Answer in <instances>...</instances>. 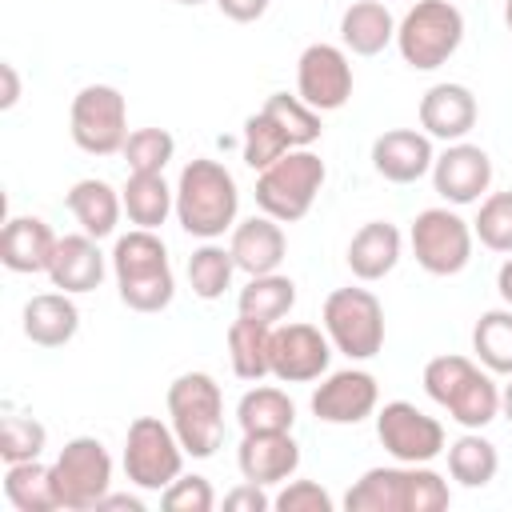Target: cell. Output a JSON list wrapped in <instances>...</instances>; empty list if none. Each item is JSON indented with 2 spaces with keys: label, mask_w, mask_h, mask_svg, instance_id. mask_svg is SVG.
<instances>
[{
  "label": "cell",
  "mask_w": 512,
  "mask_h": 512,
  "mask_svg": "<svg viewBox=\"0 0 512 512\" xmlns=\"http://www.w3.org/2000/svg\"><path fill=\"white\" fill-rule=\"evenodd\" d=\"M4 496L16 512H56L60 496H56L52 464H40V460L8 464L4 468Z\"/></svg>",
  "instance_id": "31"
},
{
  "label": "cell",
  "mask_w": 512,
  "mask_h": 512,
  "mask_svg": "<svg viewBox=\"0 0 512 512\" xmlns=\"http://www.w3.org/2000/svg\"><path fill=\"white\" fill-rule=\"evenodd\" d=\"M424 392L460 428H488L500 416V388L492 372L468 356H432L424 364Z\"/></svg>",
  "instance_id": "4"
},
{
  "label": "cell",
  "mask_w": 512,
  "mask_h": 512,
  "mask_svg": "<svg viewBox=\"0 0 512 512\" xmlns=\"http://www.w3.org/2000/svg\"><path fill=\"white\" fill-rule=\"evenodd\" d=\"M224 508H228V512H268V508H272V496L264 492V484L244 480V484H236L232 492H224Z\"/></svg>",
  "instance_id": "43"
},
{
  "label": "cell",
  "mask_w": 512,
  "mask_h": 512,
  "mask_svg": "<svg viewBox=\"0 0 512 512\" xmlns=\"http://www.w3.org/2000/svg\"><path fill=\"white\" fill-rule=\"evenodd\" d=\"M496 292H500V300L512 308V256L500 264V272H496Z\"/></svg>",
  "instance_id": "47"
},
{
  "label": "cell",
  "mask_w": 512,
  "mask_h": 512,
  "mask_svg": "<svg viewBox=\"0 0 512 512\" xmlns=\"http://www.w3.org/2000/svg\"><path fill=\"white\" fill-rule=\"evenodd\" d=\"M292 304H296V284H292V276H280V272L248 276V284L236 296V312L240 316L272 324V328L292 312Z\"/></svg>",
  "instance_id": "32"
},
{
  "label": "cell",
  "mask_w": 512,
  "mask_h": 512,
  "mask_svg": "<svg viewBox=\"0 0 512 512\" xmlns=\"http://www.w3.org/2000/svg\"><path fill=\"white\" fill-rule=\"evenodd\" d=\"M56 240L60 236L52 232V224L44 216H12L0 232V264L8 272H20V276L48 272Z\"/></svg>",
  "instance_id": "22"
},
{
  "label": "cell",
  "mask_w": 512,
  "mask_h": 512,
  "mask_svg": "<svg viewBox=\"0 0 512 512\" xmlns=\"http://www.w3.org/2000/svg\"><path fill=\"white\" fill-rule=\"evenodd\" d=\"M264 112L276 120V128L288 136V144H292V148H312V144L320 140V132H324L320 112H316V108H308L300 96L272 92V96L264 100Z\"/></svg>",
  "instance_id": "36"
},
{
  "label": "cell",
  "mask_w": 512,
  "mask_h": 512,
  "mask_svg": "<svg viewBox=\"0 0 512 512\" xmlns=\"http://www.w3.org/2000/svg\"><path fill=\"white\" fill-rule=\"evenodd\" d=\"M240 188L236 176L208 156H196L180 168L176 180V224L196 240H216L236 228Z\"/></svg>",
  "instance_id": "2"
},
{
  "label": "cell",
  "mask_w": 512,
  "mask_h": 512,
  "mask_svg": "<svg viewBox=\"0 0 512 512\" xmlns=\"http://www.w3.org/2000/svg\"><path fill=\"white\" fill-rule=\"evenodd\" d=\"M500 416H504V420L512 424V380H508V384L500 388Z\"/></svg>",
  "instance_id": "48"
},
{
  "label": "cell",
  "mask_w": 512,
  "mask_h": 512,
  "mask_svg": "<svg viewBox=\"0 0 512 512\" xmlns=\"http://www.w3.org/2000/svg\"><path fill=\"white\" fill-rule=\"evenodd\" d=\"M72 144L88 156H112L128 140V104L112 84H84L68 108Z\"/></svg>",
  "instance_id": "11"
},
{
  "label": "cell",
  "mask_w": 512,
  "mask_h": 512,
  "mask_svg": "<svg viewBox=\"0 0 512 512\" xmlns=\"http://www.w3.org/2000/svg\"><path fill=\"white\" fill-rule=\"evenodd\" d=\"M64 204H68V212L76 216L80 232H88V236H96V240L112 236L116 224H120V212H124L120 192H116L108 180H100V176L76 180V184L64 192Z\"/></svg>",
  "instance_id": "27"
},
{
  "label": "cell",
  "mask_w": 512,
  "mask_h": 512,
  "mask_svg": "<svg viewBox=\"0 0 512 512\" xmlns=\"http://www.w3.org/2000/svg\"><path fill=\"white\" fill-rule=\"evenodd\" d=\"M184 444L160 416H136L124 436V476L140 492H164L184 472Z\"/></svg>",
  "instance_id": "9"
},
{
  "label": "cell",
  "mask_w": 512,
  "mask_h": 512,
  "mask_svg": "<svg viewBox=\"0 0 512 512\" xmlns=\"http://www.w3.org/2000/svg\"><path fill=\"white\" fill-rule=\"evenodd\" d=\"M168 424L180 436L184 452L196 460L216 456L224 444V392L208 372H180L168 384Z\"/></svg>",
  "instance_id": "5"
},
{
  "label": "cell",
  "mask_w": 512,
  "mask_h": 512,
  "mask_svg": "<svg viewBox=\"0 0 512 512\" xmlns=\"http://www.w3.org/2000/svg\"><path fill=\"white\" fill-rule=\"evenodd\" d=\"M112 276L124 308L152 316L164 312L176 296V276L168 264V248L152 228H132L112 244Z\"/></svg>",
  "instance_id": "3"
},
{
  "label": "cell",
  "mask_w": 512,
  "mask_h": 512,
  "mask_svg": "<svg viewBox=\"0 0 512 512\" xmlns=\"http://www.w3.org/2000/svg\"><path fill=\"white\" fill-rule=\"evenodd\" d=\"M376 436L396 464H432L444 444V424L412 400H388L376 408Z\"/></svg>",
  "instance_id": "13"
},
{
  "label": "cell",
  "mask_w": 512,
  "mask_h": 512,
  "mask_svg": "<svg viewBox=\"0 0 512 512\" xmlns=\"http://www.w3.org/2000/svg\"><path fill=\"white\" fill-rule=\"evenodd\" d=\"M236 272L240 268L232 260V248H224L216 240H204L188 256V284H192V296H200V300H220L232 288V276Z\"/></svg>",
  "instance_id": "35"
},
{
  "label": "cell",
  "mask_w": 512,
  "mask_h": 512,
  "mask_svg": "<svg viewBox=\"0 0 512 512\" xmlns=\"http://www.w3.org/2000/svg\"><path fill=\"white\" fill-rule=\"evenodd\" d=\"M376 404H380V384L364 368L328 372L312 392V416L324 424H360L376 412Z\"/></svg>",
  "instance_id": "17"
},
{
  "label": "cell",
  "mask_w": 512,
  "mask_h": 512,
  "mask_svg": "<svg viewBox=\"0 0 512 512\" xmlns=\"http://www.w3.org/2000/svg\"><path fill=\"white\" fill-rule=\"evenodd\" d=\"M120 156H124L128 172H164L168 160L176 156V140L168 128H136V132H128Z\"/></svg>",
  "instance_id": "40"
},
{
  "label": "cell",
  "mask_w": 512,
  "mask_h": 512,
  "mask_svg": "<svg viewBox=\"0 0 512 512\" xmlns=\"http://www.w3.org/2000/svg\"><path fill=\"white\" fill-rule=\"evenodd\" d=\"M216 8L236 24H252L268 12V0H216Z\"/></svg>",
  "instance_id": "44"
},
{
  "label": "cell",
  "mask_w": 512,
  "mask_h": 512,
  "mask_svg": "<svg viewBox=\"0 0 512 512\" xmlns=\"http://www.w3.org/2000/svg\"><path fill=\"white\" fill-rule=\"evenodd\" d=\"M296 96L316 112H336L352 96V64L344 44H308L296 60Z\"/></svg>",
  "instance_id": "14"
},
{
  "label": "cell",
  "mask_w": 512,
  "mask_h": 512,
  "mask_svg": "<svg viewBox=\"0 0 512 512\" xmlns=\"http://www.w3.org/2000/svg\"><path fill=\"white\" fill-rule=\"evenodd\" d=\"M472 232H476V240L488 252L512 256V192H488L480 200V212L472 220Z\"/></svg>",
  "instance_id": "39"
},
{
  "label": "cell",
  "mask_w": 512,
  "mask_h": 512,
  "mask_svg": "<svg viewBox=\"0 0 512 512\" xmlns=\"http://www.w3.org/2000/svg\"><path fill=\"white\" fill-rule=\"evenodd\" d=\"M504 24H508V32H512V0H504Z\"/></svg>",
  "instance_id": "49"
},
{
  "label": "cell",
  "mask_w": 512,
  "mask_h": 512,
  "mask_svg": "<svg viewBox=\"0 0 512 512\" xmlns=\"http://www.w3.org/2000/svg\"><path fill=\"white\" fill-rule=\"evenodd\" d=\"M52 476H56L60 508L88 512L112 492V456L96 436H72L56 452Z\"/></svg>",
  "instance_id": "12"
},
{
  "label": "cell",
  "mask_w": 512,
  "mask_h": 512,
  "mask_svg": "<svg viewBox=\"0 0 512 512\" xmlns=\"http://www.w3.org/2000/svg\"><path fill=\"white\" fill-rule=\"evenodd\" d=\"M240 152H244V164H248L252 172H264V168L276 164L284 152H292V144H288V136L276 128V120L260 108V112H252V116L244 120Z\"/></svg>",
  "instance_id": "37"
},
{
  "label": "cell",
  "mask_w": 512,
  "mask_h": 512,
  "mask_svg": "<svg viewBox=\"0 0 512 512\" xmlns=\"http://www.w3.org/2000/svg\"><path fill=\"white\" fill-rule=\"evenodd\" d=\"M332 340L316 324H276L272 328V376L284 384L320 380L332 364Z\"/></svg>",
  "instance_id": "16"
},
{
  "label": "cell",
  "mask_w": 512,
  "mask_h": 512,
  "mask_svg": "<svg viewBox=\"0 0 512 512\" xmlns=\"http://www.w3.org/2000/svg\"><path fill=\"white\" fill-rule=\"evenodd\" d=\"M228 248H232V260H236V268L244 276H264V272H276L280 268V260L288 252V240H284L280 220H272V216L260 212V216L236 220Z\"/></svg>",
  "instance_id": "23"
},
{
  "label": "cell",
  "mask_w": 512,
  "mask_h": 512,
  "mask_svg": "<svg viewBox=\"0 0 512 512\" xmlns=\"http://www.w3.org/2000/svg\"><path fill=\"white\" fill-rule=\"evenodd\" d=\"M236 468L252 484H284L300 468V444L292 432H244L236 448Z\"/></svg>",
  "instance_id": "19"
},
{
  "label": "cell",
  "mask_w": 512,
  "mask_h": 512,
  "mask_svg": "<svg viewBox=\"0 0 512 512\" xmlns=\"http://www.w3.org/2000/svg\"><path fill=\"white\" fill-rule=\"evenodd\" d=\"M0 80H4V92H0V108L8 112V108H16V100H20V76H16V68L4 60L0 64Z\"/></svg>",
  "instance_id": "45"
},
{
  "label": "cell",
  "mask_w": 512,
  "mask_h": 512,
  "mask_svg": "<svg viewBox=\"0 0 512 512\" xmlns=\"http://www.w3.org/2000/svg\"><path fill=\"white\" fill-rule=\"evenodd\" d=\"M464 44V12L452 0H416L396 20V48L408 68L432 72Z\"/></svg>",
  "instance_id": "6"
},
{
  "label": "cell",
  "mask_w": 512,
  "mask_h": 512,
  "mask_svg": "<svg viewBox=\"0 0 512 512\" xmlns=\"http://www.w3.org/2000/svg\"><path fill=\"white\" fill-rule=\"evenodd\" d=\"M444 452H448V476L464 488H484L500 472V452L488 436H480V428H464V436H456Z\"/></svg>",
  "instance_id": "30"
},
{
  "label": "cell",
  "mask_w": 512,
  "mask_h": 512,
  "mask_svg": "<svg viewBox=\"0 0 512 512\" xmlns=\"http://www.w3.org/2000/svg\"><path fill=\"white\" fill-rule=\"evenodd\" d=\"M276 512H332L336 500L316 480H284V488L272 496Z\"/></svg>",
  "instance_id": "42"
},
{
  "label": "cell",
  "mask_w": 512,
  "mask_h": 512,
  "mask_svg": "<svg viewBox=\"0 0 512 512\" xmlns=\"http://www.w3.org/2000/svg\"><path fill=\"white\" fill-rule=\"evenodd\" d=\"M448 504V480L428 464H380L344 492L348 512H444Z\"/></svg>",
  "instance_id": "1"
},
{
  "label": "cell",
  "mask_w": 512,
  "mask_h": 512,
  "mask_svg": "<svg viewBox=\"0 0 512 512\" xmlns=\"http://www.w3.org/2000/svg\"><path fill=\"white\" fill-rule=\"evenodd\" d=\"M472 352L492 376H512V308H488L480 312L472 328Z\"/></svg>",
  "instance_id": "34"
},
{
  "label": "cell",
  "mask_w": 512,
  "mask_h": 512,
  "mask_svg": "<svg viewBox=\"0 0 512 512\" xmlns=\"http://www.w3.org/2000/svg\"><path fill=\"white\" fill-rule=\"evenodd\" d=\"M340 44L352 56H380L396 44V16L384 0H356L340 12Z\"/></svg>",
  "instance_id": "26"
},
{
  "label": "cell",
  "mask_w": 512,
  "mask_h": 512,
  "mask_svg": "<svg viewBox=\"0 0 512 512\" xmlns=\"http://www.w3.org/2000/svg\"><path fill=\"white\" fill-rule=\"evenodd\" d=\"M44 448H48V428H44L36 416L8 412V416L0 420V456H4V464L40 460Z\"/></svg>",
  "instance_id": "38"
},
{
  "label": "cell",
  "mask_w": 512,
  "mask_h": 512,
  "mask_svg": "<svg viewBox=\"0 0 512 512\" xmlns=\"http://www.w3.org/2000/svg\"><path fill=\"white\" fill-rule=\"evenodd\" d=\"M104 252L96 244V236L88 232H68L56 240V252H52V264H48V280L52 288L68 292V296H84L92 288H100L104 280Z\"/></svg>",
  "instance_id": "21"
},
{
  "label": "cell",
  "mask_w": 512,
  "mask_h": 512,
  "mask_svg": "<svg viewBox=\"0 0 512 512\" xmlns=\"http://www.w3.org/2000/svg\"><path fill=\"white\" fill-rule=\"evenodd\" d=\"M236 424L240 432H292L296 424V404L284 388L256 384L240 396L236 404Z\"/></svg>",
  "instance_id": "33"
},
{
  "label": "cell",
  "mask_w": 512,
  "mask_h": 512,
  "mask_svg": "<svg viewBox=\"0 0 512 512\" xmlns=\"http://www.w3.org/2000/svg\"><path fill=\"white\" fill-rule=\"evenodd\" d=\"M96 508H120V512L128 508V512H144V500H140V496H132V492H108Z\"/></svg>",
  "instance_id": "46"
},
{
  "label": "cell",
  "mask_w": 512,
  "mask_h": 512,
  "mask_svg": "<svg viewBox=\"0 0 512 512\" xmlns=\"http://www.w3.org/2000/svg\"><path fill=\"white\" fill-rule=\"evenodd\" d=\"M332 348L348 360H372L384 348V304L368 288H336L320 308Z\"/></svg>",
  "instance_id": "8"
},
{
  "label": "cell",
  "mask_w": 512,
  "mask_h": 512,
  "mask_svg": "<svg viewBox=\"0 0 512 512\" xmlns=\"http://www.w3.org/2000/svg\"><path fill=\"white\" fill-rule=\"evenodd\" d=\"M160 504L168 508V512H212L216 508V492H212V484L204 480V476H176L164 492H160Z\"/></svg>",
  "instance_id": "41"
},
{
  "label": "cell",
  "mask_w": 512,
  "mask_h": 512,
  "mask_svg": "<svg viewBox=\"0 0 512 512\" xmlns=\"http://www.w3.org/2000/svg\"><path fill=\"white\" fill-rule=\"evenodd\" d=\"M124 212L136 228H160L168 216H176V188H168L164 172H128L120 188Z\"/></svg>",
  "instance_id": "28"
},
{
  "label": "cell",
  "mask_w": 512,
  "mask_h": 512,
  "mask_svg": "<svg viewBox=\"0 0 512 512\" xmlns=\"http://www.w3.org/2000/svg\"><path fill=\"white\" fill-rule=\"evenodd\" d=\"M436 148L424 128H388L372 140V168L388 184H416L432 172Z\"/></svg>",
  "instance_id": "18"
},
{
  "label": "cell",
  "mask_w": 512,
  "mask_h": 512,
  "mask_svg": "<svg viewBox=\"0 0 512 512\" xmlns=\"http://www.w3.org/2000/svg\"><path fill=\"white\" fill-rule=\"evenodd\" d=\"M400 252H404L400 228L388 220H368L348 240V268L356 280L372 284V280H384L400 264Z\"/></svg>",
  "instance_id": "24"
},
{
  "label": "cell",
  "mask_w": 512,
  "mask_h": 512,
  "mask_svg": "<svg viewBox=\"0 0 512 512\" xmlns=\"http://www.w3.org/2000/svg\"><path fill=\"white\" fill-rule=\"evenodd\" d=\"M324 176H328V168L312 148H292L276 164L256 172V204L264 216H272L280 224H296L316 204Z\"/></svg>",
  "instance_id": "7"
},
{
  "label": "cell",
  "mask_w": 512,
  "mask_h": 512,
  "mask_svg": "<svg viewBox=\"0 0 512 512\" xmlns=\"http://www.w3.org/2000/svg\"><path fill=\"white\" fill-rule=\"evenodd\" d=\"M420 128L432 136V140H444V144H456L464 140L472 128H476V96L468 84H432L424 96H420Z\"/></svg>",
  "instance_id": "20"
},
{
  "label": "cell",
  "mask_w": 512,
  "mask_h": 512,
  "mask_svg": "<svg viewBox=\"0 0 512 512\" xmlns=\"http://www.w3.org/2000/svg\"><path fill=\"white\" fill-rule=\"evenodd\" d=\"M176 4H188V8H196V4H204V0H176Z\"/></svg>",
  "instance_id": "50"
},
{
  "label": "cell",
  "mask_w": 512,
  "mask_h": 512,
  "mask_svg": "<svg viewBox=\"0 0 512 512\" xmlns=\"http://www.w3.org/2000/svg\"><path fill=\"white\" fill-rule=\"evenodd\" d=\"M20 328L36 348H64L80 332V308L68 292H40L24 304Z\"/></svg>",
  "instance_id": "25"
},
{
  "label": "cell",
  "mask_w": 512,
  "mask_h": 512,
  "mask_svg": "<svg viewBox=\"0 0 512 512\" xmlns=\"http://www.w3.org/2000/svg\"><path fill=\"white\" fill-rule=\"evenodd\" d=\"M408 244H412L416 264L428 276H456L472 260L476 232H472V224L456 208L436 204V208L416 212V220L408 228Z\"/></svg>",
  "instance_id": "10"
},
{
  "label": "cell",
  "mask_w": 512,
  "mask_h": 512,
  "mask_svg": "<svg viewBox=\"0 0 512 512\" xmlns=\"http://www.w3.org/2000/svg\"><path fill=\"white\" fill-rule=\"evenodd\" d=\"M228 360L240 380L260 384L264 376H272V324L236 316L228 324Z\"/></svg>",
  "instance_id": "29"
},
{
  "label": "cell",
  "mask_w": 512,
  "mask_h": 512,
  "mask_svg": "<svg viewBox=\"0 0 512 512\" xmlns=\"http://www.w3.org/2000/svg\"><path fill=\"white\" fill-rule=\"evenodd\" d=\"M428 176H432V188L444 204H452V208L480 204L492 188V156L480 144L456 140L444 152H436V164Z\"/></svg>",
  "instance_id": "15"
}]
</instances>
